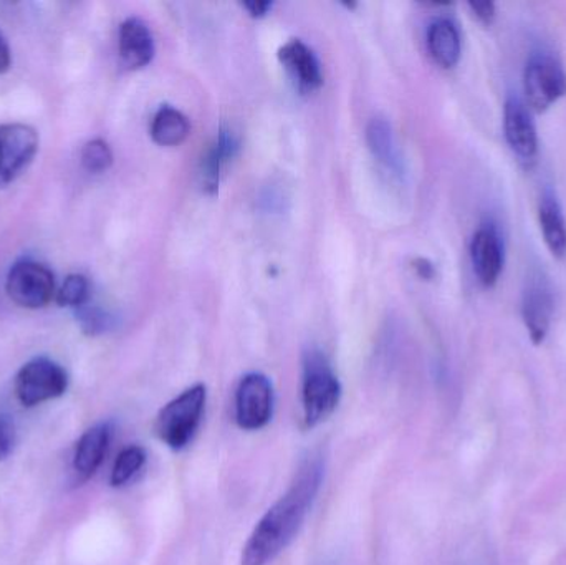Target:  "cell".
I'll list each match as a JSON object with an SVG mask.
<instances>
[{
	"label": "cell",
	"mask_w": 566,
	"mask_h": 565,
	"mask_svg": "<svg viewBox=\"0 0 566 565\" xmlns=\"http://www.w3.org/2000/svg\"><path fill=\"white\" fill-rule=\"evenodd\" d=\"M322 458H306L289 491L259 521L242 553V565H268L298 533L322 484Z\"/></svg>",
	"instance_id": "1"
},
{
	"label": "cell",
	"mask_w": 566,
	"mask_h": 565,
	"mask_svg": "<svg viewBox=\"0 0 566 565\" xmlns=\"http://www.w3.org/2000/svg\"><path fill=\"white\" fill-rule=\"evenodd\" d=\"M206 387L195 385L169 401L156 418L155 431L171 450H182L198 431L205 414Z\"/></svg>",
	"instance_id": "2"
},
{
	"label": "cell",
	"mask_w": 566,
	"mask_h": 565,
	"mask_svg": "<svg viewBox=\"0 0 566 565\" xmlns=\"http://www.w3.org/2000/svg\"><path fill=\"white\" fill-rule=\"evenodd\" d=\"M342 387L325 357L310 354L303 374V417L306 427H316L338 407Z\"/></svg>",
	"instance_id": "3"
},
{
	"label": "cell",
	"mask_w": 566,
	"mask_h": 565,
	"mask_svg": "<svg viewBox=\"0 0 566 565\" xmlns=\"http://www.w3.org/2000/svg\"><path fill=\"white\" fill-rule=\"evenodd\" d=\"M524 92L528 108L547 112L566 95L564 63L548 52L532 53L525 63Z\"/></svg>",
	"instance_id": "4"
},
{
	"label": "cell",
	"mask_w": 566,
	"mask_h": 565,
	"mask_svg": "<svg viewBox=\"0 0 566 565\" xmlns=\"http://www.w3.org/2000/svg\"><path fill=\"white\" fill-rule=\"evenodd\" d=\"M66 387V372L49 358L29 362L15 378L17 398L23 407H35L43 401L62 397Z\"/></svg>",
	"instance_id": "5"
},
{
	"label": "cell",
	"mask_w": 566,
	"mask_h": 565,
	"mask_svg": "<svg viewBox=\"0 0 566 565\" xmlns=\"http://www.w3.org/2000/svg\"><path fill=\"white\" fill-rule=\"evenodd\" d=\"M7 294L23 308H42L55 295V278L35 261L17 262L7 275Z\"/></svg>",
	"instance_id": "6"
},
{
	"label": "cell",
	"mask_w": 566,
	"mask_h": 565,
	"mask_svg": "<svg viewBox=\"0 0 566 565\" xmlns=\"http://www.w3.org/2000/svg\"><path fill=\"white\" fill-rule=\"evenodd\" d=\"M39 133L23 123L0 125V186L15 181L39 151Z\"/></svg>",
	"instance_id": "7"
},
{
	"label": "cell",
	"mask_w": 566,
	"mask_h": 565,
	"mask_svg": "<svg viewBox=\"0 0 566 565\" xmlns=\"http://www.w3.org/2000/svg\"><path fill=\"white\" fill-rule=\"evenodd\" d=\"M274 410V390L265 375L249 374L239 384L235 394V420L242 430H261L271 421Z\"/></svg>",
	"instance_id": "8"
},
{
	"label": "cell",
	"mask_w": 566,
	"mask_h": 565,
	"mask_svg": "<svg viewBox=\"0 0 566 565\" xmlns=\"http://www.w3.org/2000/svg\"><path fill=\"white\" fill-rule=\"evenodd\" d=\"M504 135L509 148L518 161L531 165L538 155V133L527 103L517 95H509L504 103Z\"/></svg>",
	"instance_id": "9"
},
{
	"label": "cell",
	"mask_w": 566,
	"mask_h": 565,
	"mask_svg": "<svg viewBox=\"0 0 566 565\" xmlns=\"http://www.w3.org/2000/svg\"><path fill=\"white\" fill-rule=\"evenodd\" d=\"M471 262L475 278L484 287L497 284L505 268V242L497 226L485 222L474 232Z\"/></svg>",
	"instance_id": "10"
},
{
	"label": "cell",
	"mask_w": 566,
	"mask_h": 565,
	"mask_svg": "<svg viewBox=\"0 0 566 565\" xmlns=\"http://www.w3.org/2000/svg\"><path fill=\"white\" fill-rule=\"evenodd\" d=\"M555 299L551 285L542 278L532 279L522 294L521 314L532 344L542 345L554 321Z\"/></svg>",
	"instance_id": "11"
},
{
	"label": "cell",
	"mask_w": 566,
	"mask_h": 565,
	"mask_svg": "<svg viewBox=\"0 0 566 565\" xmlns=\"http://www.w3.org/2000/svg\"><path fill=\"white\" fill-rule=\"evenodd\" d=\"M119 56L129 70L143 69L155 55V42L148 25L139 19H128L119 27Z\"/></svg>",
	"instance_id": "12"
},
{
	"label": "cell",
	"mask_w": 566,
	"mask_h": 565,
	"mask_svg": "<svg viewBox=\"0 0 566 565\" xmlns=\"http://www.w3.org/2000/svg\"><path fill=\"white\" fill-rule=\"evenodd\" d=\"M279 59H281L282 65L292 73L293 79L298 82L300 88L312 92L322 86V66H319L315 53L302 40L286 42L279 50Z\"/></svg>",
	"instance_id": "13"
},
{
	"label": "cell",
	"mask_w": 566,
	"mask_h": 565,
	"mask_svg": "<svg viewBox=\"0 0 566 565\" xmlns=\"http://www.w3.org/2000/svg\"><path fill=\"white\" fill-rule=\"evenodd\" d=\"M109 435L112 431L108 425H98L80 438L73 454V471L80 480L86 481L92 478L103 463V458L108 450Z\"/></svg>",
	"instance_id": "14"
},
{
	"label": "cell",
	"mask_w": 566,
	"mask_h": 565,
	"mask_svg": "<svg viewBox=\"0 0 566 565\" xmlns=\"http://www.w3.org/2000/svg\"><path fill=\"white\" fill-rule=\"evenodd\" d=\"M538 224L548 252L555 259L566 258V219L554 192H545L538 206Z\"/></svg>",
	"instance_id": "15"
},
{
	"label": "cell",
	"mask_w": 566,
	"mask_h": 565,
	"mask_svg": "<svg viewBox=\"0 0 566 565\" xmlns=\"http://www.w3.org/2000/svg\"><path fill=\"white\" fill-rule=\"evenodd\" d=\"M428 49L432 60L442 69L458 65L462 53V39L451 19H438L428 30Z\"/></svg>",
	"instance_id": "16"
},
{
	"label": "cell",
	"mask_w": 566,
	"mask_h": 565,
	"mask_svg": "<svg viewBox=\"0 0 566 565\" xmlns=\"http://www.w3.org/2000/svg\"><path fill=\"white\" fill-rule=\"evenodd\" d=\"M189 129L188 118L169 105L161 106L151 123L153 139L161 146L181 145L188 138Z\"/></svg>",
	"instance_id": "17"
},
{
	"label": "cell",
	"mask_w": 566,
	"mask_h": 565,
	"mask_svg": "<svg viewBox=\"0 0 566 565\" xmlns=\"http://www.w3.org/2000/svg\"><path fill=\"white\" fill-rule=\"evenodd\" d=\"M368 145L379 161L385 163L388 168H398V156H396L395 142H392L391 126L382 118H375L368 126Z\"/></svg>",
	"instance_id": "18"
},
{
	"label": "cell",
	"mask_w": 566,
	"mask_h": 565,
	"mask_svg": "<svg viewBox=\"0 0 566 565\" xmlns=\"http://www.w3.org/2000/svg\"><path fill=\"white\" fill-rule=\"evenodd\" d=\"M145 450L139 447H129L119 453L118 460L112 471V486H125L145 464Z\"/></svg>",
	"instance_id": "19"
},
{
	"label": "cell",
	"mask_w": 566,
	"mask_h": 565,
	"mask_svg": "<svg viewBox=\"0 0 566 565\" xmlns=\"http://www.w3.org/2000/svg\"><path fill=\"white\" fill-rule=\"evenodd\" d=\"M90 297V282L85 275L72 274L56 292V304L62 307L82 308Z\"/></svg>",
	"instance_id": "20"
},
{
	"label": "cell",
	"mask_w": 566,
	"mask_h": 565,
	"mask_svg": "<svg viewBox=\"0 0 566 565\" xmlns=\"http://www.w3.org/2000/svg\"><path fill=\"white\" fill-rule=\"evenodd\" d=\"M82 165L86 171L103 172L113 165V153L108 143L103 139H92L82 149Z\"/></svg>",
	"instance_id": "21"
},
{
	"label": "cell",
	"mask_w": 566,
	"mask_h": 565,
	"mask_svg": "<svg viewBox=\"0 0 566 565\" xmlns=\"http://www.w3.org/2000/svg\"><path fill=\"white\" fill-rule=\"evenodd\" d=\"M76 317H78L82 331L88 335L103 334L106 327H108V317H106L105 312L99 311V308L83 305L82 308L76 311Z\"/></svg>",
	"instance_id": "22"
},
{
	"label": "cell",
	"mask_w": 566,
	"mask_h": 565,
	"mask_svg": "<svg viewBox=\"0 0 566 565\" xmlns=\"http://www.w3.org/2000/svg\"><path fill=\"white\" fill-rule=\"evenodd\" d=\"M13 440H15V431H13L12 421L9 417L0 415V461L9 457L13 448Z\"/></svg>",
	"instance_id": "23"
},
{
	"label": "cell",
	"mask_w": 566,
	"mask_h": 565,
	"mask_svg": "<svg viewBox=\"0 0 566 565\" xmlns=\"http://www.w3.org/2000/svg\"><path fill=\"white\" fill-rule=\"evenodd\" d=\"M469 9L474 12V15L481 20L485 25H491L492 20L495 19V3L494 2H469Z\"/></svg>",
	"instance_id": "24"
},
{
	"label": "cell",
	"mask_w": 566,
	"mask_h": 565,
	"mask_svg": "<svg viewBox=\"0 0 566 565\" xmlns=\"http://www.w3.org/2000/svg\"><path fill=\"white\" fill-rule=\"evenodd\" d=\"M244 7L252 13V15L262 17L269 12V9L272 7V2H269V0H251V2H244Z\"/></svg>",
	"instance_id": "25"
},
{
	"label": "cell",
	"mask_w": 566,
	"mask_h": 565,
	"mask_svg": "<svg viewBox=\"0 0 566 565\" xmlns=\"http://www.w3.org/2000/svg\"><path fill=\"white\" fill-rule=\"evenodd\" d=\"M12 55H10L9 43L0 35V73L9 72Z\"/></svg>",
	"instance_id": "26"
},
{
	"label": "cell",
	"mask_w": 566,
	"mask_h": 565,
	"mask_svg": "<svg viewBox=\"0 0 566 565\" xmlns=\"http://www.w3.org/2000/svg\"><path fill=\"white\" fill-rule=\"evenodd\" d=\"M416 271L422 279H431L434 275V268H432L431 262L424 261V259L416 261Z\"/></svg>",
	"instance_id": "27"
}]
</instances>
